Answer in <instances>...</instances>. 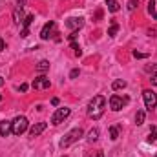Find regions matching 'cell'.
<instances>
[{"mask_svg": "<svg viewBox=\"0 0 157 157\" xmlns=\"http://www.w3.org/2000/svg\"><path fill=\"white\" fill-rule=\"evenodd\" d=\"M104 108H106V99L102 95H95L88 104V115L91 119H101L104 113Z\"/></svg>", "mask_w": 157, "mask_h": 157, "instance_id": "obj_1", "label": "cell"}, {"mask_svg": "<svg viewBox=\"0 0 157 157\" xmlns=\"http://www.w3.org/2000/svg\"><path fill=\"white\" fill-rule=\"evenodd\" d=\"M80 137H82V128H73V130H70V132L62 137L60 146H62V148H68V146H71L73 143H77Z\"/></svg>", "mask_w": 157, "mask_h": 157, "instance_id": "obj_2", "label": "cell"}, {"mask_svg": "<svg viewBox=\"0 0 157 157\" xmlns=\"http://www.w3.org/2000/svg\"><path fill=\"white\" fill-rule=\"evenodd\" d=\"M28 119L22 117V115H18V117L15 119V121H11V133L13 135H22L26 130H28Z\"/></svg>", "mask_w": 157, "mask_h": 157, "instance_id": "obj_3", "label": "cell"}, {"mask_svg": "<svg viewBox=\"0 0 157 157\" xmlns=\"http://www.w3.org/2000/svg\"><path fill=\"white\" fill-rule=\"evenodd\" d=\"M143 99H144V106H146V110H154L157 106V93L155 91H152V90H144L143 91Z\"/></svg>", "mask_w": 157, "mask_h": 157, "instance_id": "obj_4", "label": "cell"}, {"mask_svg": "<svg viewBox=\"0 0 157 157\" xmlns=\"http://www.w3.org/2000/svg\"><path fill=\"white\" fill-rule=\"evenodd\" d=\"M128 102H130V99H128V97H121V95H112V97H110V108H112L113 112L122 110Z\"/></svg>", "mask_w": 157, "mask_h": 157, "instance_id": "obj_5", "label": "cell"}, {"mask_svg": "<svg viewBox=\"0 0 157 157\" xmlns=\"http://www.w3.org/2000/svg\"><path fill=\"white\" fill-rule=\"evenodd\" d=\"M70 113H71V110L70 108H59L55 113H53V117H51V124H60V122H64V119L70 117Z\"/></svg>", "mask_w": 157, "mask_h": 157, "instance_id": "obj_6", "label": "cell"}, {"mask_svg": "<svg viewBox=\"0 0 157 157\" xmlns=\"http://www.w3.org/2000/svg\"><path fill=\"white\" fill-rule=\"evenodd\" d=\"M55 29H57V24H55L53 20L46 22V24H44V28L40 29V39H42V40H48L49 37H53V35H55Z\"/></svg>", "mask_w": 157, "mask_h": 157, "instance_id": "obj_7", "label": "cell"}, {"mask_svg": "<svg viewBox=\"0 0 157 157\" xmlns=\"http://www.w3.org/2000/svg\"><path fill=\"white\" fill-rule=\"evenodd\" d=\"M66 26L71 29V33H73V31H78V29L84 26V18H80V17H78V18H68V20H66Z\"/></svg>", "mask_w": 157, "mask_h": 157, "instance_id": "obj_8", "label": "cell"}, {"mask_svg": "<svg viewBox=\"0 0 157 157\" xmlns=\"http://www.w3.org/2000/svg\"><path fill=\"white\" fill-rule=\"evenodd\" d=\"M49 86H51L49 78H46L44 75H42V77H37L33 80V88H35V90H48Z\"/></svg>", "mask_w": 157, "mask_h": 157, "instance_id": "obj_9", "label": "cell"}, {"mask_svg": "<svg viewBox=\"0 0 157 157\" xmlns=\"http://www.w3.org/2000/svg\"><path fill=\"white\" fill-rule=\"evenodd\" d=\"M46 128H48V122H37V124H33V126H31L29 135H31V137H39Z\"/></svg>", "mask_w": 157, "mask_h": 157, "instance_id": "obj_10", "label": "cell"}, {"mask_svg": "<svg viewBox=\"0 0 157 157\" xmlns=\"http://www.w3.org/2000/svg\"><path fill=\"white\" fill-rule=\"evenodd\" d=\"M35 20V15H28L26 18H24V28H22V33H20V37H28L29 35V26H31V22Z\"/></svg>", "mask_w": 157, "mask_h": 157, "instance_id": "obj_11", "label": "cell"}, {"mask_svg": "<svg viewBox=\"0 0 157 157\" xmlns=\"http://www.w3.org/2000/svg\"><path fill=\"white\" fill-rule=\"evenodd\" d=\"M22 7H24V6H18V7L13 11V22H15V24H22L24 18H26L24 13H22Z\"/></svg>", "mask_w": 157, "mask_h": 157, "instance_id": "obj_12", "label": "cell"}, {"mask_svg": "<svg viewBox=\"0 0 157 157\" xmlns=\"http://www.w3.org/2000/svg\"><path fill=\"white\" fill-rule=\"evenodd\" d=\"M11 133V121H2L0 122V137H7Z\"/></svg>", "mask_w": 157, "mask_h": 157, "instance_id": "obj_13", "label": "cell"}, {"mask_svg": "<svg viewBox=\"0 0 157 157\" xmlns=\"http://www.w3.org/2000/svg\"><path fill=\"white\" fill-rule=\"evenodd\" d=\"M106 6H108V11H112V13H117L121 9V4L117 0H106Z\"/></svg>", "mask_w": 157, "mask_h": 157, "instance_id": "obj_14", "label": "cell"}, {"mask_svg": "<svg viewBox=\"0 0 157 157\" xmlns=\"http://www.w3.org/2000/svg\"><path fill=\"white\" fill-rule=\"evenodd\" d=\"M97 139H99V130H97V128H91L90 133H88V141H90V143H95Z\"/></svg>", "mask_w": 157, "mask_h": 157, "instance_id": "obj_15", "label": "cell"}, {"mask_svg": "<svg viewBox=\"0 0 157 157\" xmlns=\"http://www.w3.org/2000/svg\"><path fill=\"white\" fill-rule=\"evenodd\" d=\"M49 70V62L48 60H40L39 64H37V71L39 73H44V71H48Z\"/></svg>", "mask_w": 157, "mask_h": 157, "instance_id": "obj_16", "label": "cell"}, {"mask_svg": "<svg viewBox=\"0 0 157 157\" xmlns=\"http://www.w3.org/2000/svg\"><path fill=\"white\" fill-rule=\"evenodd\" d=\"M124 88H126V80H121V78L113 80V84H112V90H115V91L117 90H124Z\"/></svg>", "mask_w": 157, "mask_h": 157, "instance_id": "obj_17", "label": "cell"}, {"mask_svg": "<svg viewBox=\"0 0 157 157\" xmlns=\"http://www.w3.org/2000/svg\"><path fill=\"white\" fill-rule=\"evenodd\" d=\"M117 31H119V24L115 20H112V26H110V29H108V35H110V37H115Z\"/></svg>", "mask_w": 157, "mask_h": 157, "instance_id": "obj_18", "label": "cell"}, {"mask_svg": "<svg viewBox=\"0 0 157 157\" xmlns=\"http://www.w3.org/2000/svg\"><path fill=\"white\" fill-rule=\"evenodd\" d=\"M143 122H144V112H143V110H139V112L135 113V124H137V126H141Z\"/></svg>", "mask_w": 157, "mask_h": 157, "instance_id": "obj_19", "label": "cell"}, {"mask_svg": "<svg viewBox=\"0 0 157 157\" xmlns=\"http://www.w3.org/2000/svg\"><path fill=\"white\" fill-rule=\"evenodd\" d=\"M110 139H112V141H117L119 139V128L117 126H112V128H110Z\"/></svg>", "mask_w": 157, "mask_h": 157, "instance_id": "obj_20", "label": "cell"}, {"mask_svg": "<svg viewBox=\"0 0 157 157\" xmlns=\"http://www.w3.org/2000/svg\"><path fill=\"white\" fill-rule=\"evenodd\" d=\"M71 48H73V53H75L77 57H80V55H82V49L78 48V44L75 42V40H71Z\"/></svg>", "mask_w": 157, "mask_h": 157, "instance_id": "obj_21", "label": "cell"}, {"mask_svg": "<svg viewBox=\"0 0 157 157\" xmlns=\"http://www.w3.org/2000/svg\"><path fill=\"white\" fill-rule=\"evenodd\" d=\"M148 13H150V15H154V13H155V2H154V0H150V2H148Z\"/></svg>", "mask_w": 157, "mask_h": 157, "instance_id": "obj_22", "label": "cell"}, {"mask_svg": "<svg viewBox=\"0 0 157 157\" xmlns=\"http://www.w3.org/2000/svg\"><path fill=\"white\" fill-rule=\"evenodd\" d=\"M137 6H139V4H137V0H130V2H128V9H130V11H133Z\"/></svg>", "mask_w": 157, "mask_h": 157, "instance_id": "obj_23", "label": "cell"}, {"mask_svg": "<svg viewBox=\"0 0 157 157\" xmlns=\"http://www.w3.org/2000/svg\"><path fill=\"white\" fill-rule=\"evenodd\" d=\"M148 141H150V143L157 141V132H155V130H152V132H150V137H148Z\"/></svg>", "mask_w": 157, "mask_h": 157, "instance_id": "obj_24", "label": "cell"}, {"mask_svg": "<svg viewBox=\"0 0 157 157\" xmlns=\"http://www.w3.org/2000/svg\"><path fill=\"white\" fill-rule=\"evenodd\" d=\"M133 57H135V59H146L148 55H146V53H139V51H133Z\"/></svg>", "mask_w": 157, "mask_h": 157, "instance_id": "obj_25", "label": "cell"}, {"mask_svg": "<svg viewBox=\"0 0 157 157\" xmlns=\"http://www.w3.org/2000/svg\"><path fill=\"white\" fill-rule=\"evenodd\" d=\"M101 18H102V11H101V9H97V11H95V22H99Z\"/></svg>", "mask_w": 157, "mask_h": 157, "instance_id": "obj_26", "label": "cell"}, {"mask_svg": "<svg viewBox=\"0 0 157 157\" xmlns=\"http://www.w3.org/2000/svg\"><path fill=\"white\" fill-rule=\"evenodd\" d=\"M148 71H150L152 75H157V64H154V66H150V68H148Z\"/></svg>", "mask_w": 157, "mask_h": 157, "instance_id": "obj_27", "label": "cell"}, {"mask_svg": "<svg viewBox=\"0 0 157 157\" xmlns=\"http://www.w3.org/2000/svg\"><path fill=\"white\" fill-rule=\"evenodd\" d=\"M70 77H71V78H77V77H78V70H71Z\"/></svg>", "mask_w": 157, "mask_h": 157, "instance_id": "obj_28", "label": "cell"}, {"mask_svg": "<svg viewBox=\"0 0 157 157\" xmlns=\"http://www.w3.org/2000/svg\"><path fill=\"white\" fill-rule=\"evenodd\" d=\"M148 35H150V37H157V29H150Z\"/></svg>", "mask_w": 157, "mask_h": 157, "instance_id": "obj_29", "label": "cell"}, {"mask_svg": "<svg viewBox=\"0 0 157 157\" xmlns=\"http://www.w3.org/2000/svg\"><path fill=\"white\" fill-rule=\"evenodd\" d=\"M20 91H22V93L28 91V84H22V86H20Z\"/></svg>", "mask_w": 157, "mask_h": 157, "instance_id": "obj_30", "label": "cell"}, {"mask_svg": "<svg viewBox=\"0 0 157 157\" xmlns=\"http://www.w3.org/2000/svg\"><path fill=\"white\" fill-rule=\"evenodd\" d=\"M51 104H53V106H57V104H59V99H57V97H53V99H51Z\"/></svg>", "mask_w": 157, "mask_h": 157, "instance_id": "obj_31", "label": "cell"}, {"mask_svg": "<svg viewBox=\"0 0 157 157\" xmlns=\"http://www.w3.org/2000/svg\"><path fill=\"white\" fill-rule=\"evenodd\" d=\"M4 48H6V42L0 39V51H4Z\"/></svg>", "mask_w": 157, "mask_h": 157, "instance_id": "obj_32", "label": "cell"}, {"mask_svg": "<svg viewBox=\"0 0 157 157\" xmlns=\"http://www.w3.org/2000/svg\"><path fill=\"white\" fill-rule=\"evenodd\" d=\"M150 80H152V84H155V86H157V75H152Z\"/></svg>", "mask_w": 157, "mask_h": 157, "instance_id": "obj_33", "label": "cell"}, {"mask_svg": "<svg viewBox=\"0 0 157 157\" xmlns=\"http://www.w3.org/2000/svg\"><path fill=\"white\" fill-rule=\"evenodd\" d=\"M97 157H104V154L102 152H97Z\"/></svg>", "mask_w": 157, "mask_h": 157, "instance_id": "obj_34", "label": "cell"}, {"mask_svg": "<svg viewBox=\"0 0 157 157\" xmlns=\"http://www.w3.org/2000/svg\"><path fill=\"white\" fill-rule=\"evenodd\" d=\"M0 86H4V78L0 77Z\"/></svg>", "mask_w": 157, "mask_h": 157, "instance_id": "obj_35", "label": "cell"}, {"mask_svg": "<svg viewBox=\"0 0 157 157\" xmlns=\"http://www.w3.org/2000/svg\"><path fill=\"white\" fill-rule=\"evenodd\" d=\"M154 18H155V20H157V11H155V13H154Z\"/></svg>", "mask_w": 157, "mask_h": 157, "instance_id": "obj_36", "label": "cell"}, {"mask_svg": "<svg viewBox=\"0 0 157 157\" xmlns=\"http://www.w3.org/2000/svg\"><path fill=\"white\" fill-rule=\"evenodd\" d=\"M0 101H2V95H0Z\"/></svg>", "mask_w": 157, "mask_h": 157, "instance_id": "obj_37", "label": "cell"}]
</instances>
